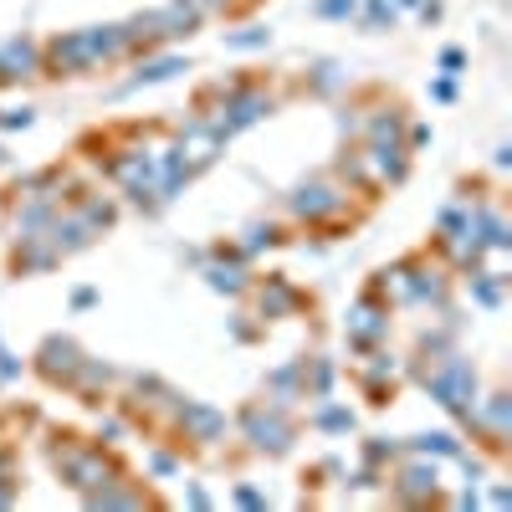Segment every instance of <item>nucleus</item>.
I'll list each match as a JSON object with an SVG mask.
<instances>
[{"label": "nucleus", "instance_id": "f03ea898", "mask_svg": "<svg viewBox=\"0 0 512 512\" xmlns=\"http://www.w3.org/2000/svg\"><path fill=\"white\" fill-rule=\"evenodd\" d=\"M354 11V0H323L318 6V16H349Z\"/></svg>", "mask_w": 512, "mask_h": 512}, {"label": "nucleus", "instance_id": "f257e3e1", "mask_svg": "<svg viewBox=\"0 0 512 512\" xmlns=\"http://www.w3.org/2000/svg\"><path fill=\"white\" fill-rule=\"evenodd\" d=\"M262 41H267V31H241V36H231V47H262Z\"/></svg>", "mask_w": 512, "mask_h": 512}]
</instances>
